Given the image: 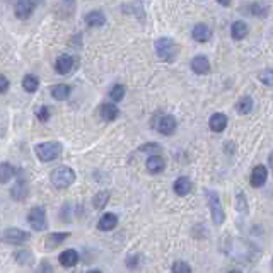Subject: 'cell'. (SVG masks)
<instances>
[{"mask_svg":"<svg viewBox=\"0 0 273 273\" xmlns=\"http://www.w3.org/2000/svg\"><path fill=\"white\" fill-rule=\"evenodd\" d=\"M50 181L57 189H65L75 181V171L67 166H60V168L53 169L50 172Z\"/></svg>","mask_w":273,"mask_h":273,"instance_id":"1","label":"cell"},{"mask_svg":"<svg viewBox=\"0 0 273 273\" xmlns=\"http://www.w3.org/2000/svg\"><path fill=\"white\" fill-rule=\"evenodd\" d=\"M205 198H207V205H209V209H210V215H212L213 224H215V226H222L224 220H226V213H224L220 196L217 195V191H213V189H207Z\"/></svg>","mask_w":273,"mask_h":273,"instance_id":"2","label":"cell"},{"mask_svg":"<svg viewBox=\"0 0 273 273\" xmlns=\"http://www.w3.org/2000/svg\"><path fill=\"white\" fill-rule=\"evenodd\" d=\"M179 48L171 38H159L155 41V53L162 62H172L178 55Z\"/></svg>","mask_w":273,"mask_h":273,"instance_id":"3","label":"cell"},{"mask_svg":"<svg viewBox=\"0 0 273 273\" xmlns=\"http://www.w3.org/2000/svg\"><path fill=\"white\" fill-rule=\"evenodd\" d=\"M34 152L41 162H51L60 155L62 145L58 142H43V144H38L34 147Z\"/></svg>","mask_w":273,"mask_h":273,"instance_id":"4","label":"cell"},{"mask_svg":"<svg viewBox=\"0 0 273 273\" xmlns=\"http://www.w3.org/2000/svg\"><path fill=\"white\" fill-rule=\"evenodd\" d=\"M27 222H29L31 229L36 231V232L46 231L48 222H46V210H44V207L41 205L33 207L29 210V213H27Z\"/></svg>","mask_w":273,"mask_h":273,"instance_id":"5","label":"cell"},{"mask_svg":"<svg viewBox=\"0 0 273 273\" xmlns=\"http://www.w3.org/2000/svg\"><path fill=\"white\" fill-rule=\"evenodd\" d=\"M2 241L7 244H12V246H21V244L29 241V234L22 229H17V227H9L2 232Z\"/></svg>","mask_w":273,"mask_h":273,"instance_id":"6","label":"cell"},{"mask_svg":"<svg viewBox=\"0 0 273 273\" xmlns=\"http://www.w3.org/2000/svg\"><path fill=\"white\" fill-rule=\"evenodd\" d=\"M176 128H178V122H176V118L172 115H164L159 118L157 122V130L161 135H166V137H171L172 133L176 132Z\"/></svg>","mask_w":273,"mask_h":273,"instance_id":"7","label":"cell"},{"mask_svg":"<svg viewBox=\"0 0 273 273\" xmlns=\"http://www.w3.org/2000/svg\"><path fill=\"white\" fill-rule=\"evenodd\" d=\"M268 178V171L265 166H254V169L251 171V176H250V183L253 188H261V186L265 185V181H267Z\"/></svg>","mask_w":273,"mask_h":273,"instance_id":"8","label":"cell"},{"mask_svg":"<svg viewBox=\"0 0 273 273\" xmlns=\"http://www.w3.org/2000/svg\"><path fill=\"white\" fill-rule=\"evenodd\" d=\"M34 10V2L33 0H17L16 7H14V14L19 19H27Z\"/></svg>","mask_w":273,"mask_h":273,"instance_id":"9","label":"cell"},{"mask_svg":"<svg viewBox=\"0 0 273 273\" xmlns=\"http://www.w3.org/2000/svg\"><path fill=\"white\" fill-rule=\"evenodd\" d=\"M27 193H29V188H27V183L24 178H19L16 181V185L12 186V189H10V196H12L14 200H17V202H22V200H26Z\"/></svg>","mask_w":273,"mask_h":273,"instance_id":"10","label":"cell"},{"mask_svg":"<svg viewBox=\"0 0 273 273\" xmlns=\"http://www.w3.org/2000/svg\"><path fill=\"white\" fill-rule=\"evenodd\" d=\"M172 188H174V193L178 196H186L191 193L193 189V183L189 178H186V176H181V178H178L174 181V185H172Z\"/></svg>","mask_w":273,"mask_h":273,"instance_id":"11","label":"cell"},{"mask_svg":"<svg viewBox=\"0 0 273 273\" xmlns=\"http://www.w3.org/2000/svg\"><path fill=\"white\" fill-rule=\"evenodd\" d=\"M191 68H193V72H195V74H198V75L209 74V70H210L209 58H207L205 55H196V57L191 60Z\"/></svg>","mask_w":273,"mask_h":273,"instance_id":"12","label":"cell"},{"mask_svg":"<svg viewBox=\"0 0 273 273\" xmlns=\"http://www.w3.org/2000/svg\"><path fill=\"white\" fill-rule=\"evenodd\" d=\"M166 169V161L162 155H150V157L147 159V171L150 172V174H159V172H162Z\"/></svg>","mask_w":273,"mask_h":273,"instance_id":"13","label":"cell"},{"mask_svg":"<svg viewBox=\"0 0 273 273\" xmlns=\"http://www.w3.org/2000/svg\"><path fill=\"white\" fill-rule=\"evenodd\" d=\"M191 36H193V40L198 41V43H207V41L212 38V31H210V27L207 26V24H196L191 31Z\"/></svg>","mask_w":273,"mask_h":273,"instance_id":"14","label":"cell"},{"mask_svg":"<svg viewBox=\"0 0 273 273\" xmlns=\"http://www.w3.org/2000/svg\"><path fill=\"white\" fill-rule=\"evenodd\" d=\"M209 126H210V130H212V132H215V133L224 132V130H226V126H227V116L224 115V113H215V115L210 116Z\"/></svg>","mask_w":273,"mask_h":273,"instance_id":"15","label":"cell"},{"mask_svg":"<svg viewBox=\"0 0 273 273\" xmlns=\"http://www.w3.org/2000/svg\"><path fill=\"white\" fill-rule=\"evenodd\" d=\"M72 67H74V60H72L70 55H60L57 58V62H55V70L60 75L68 74L72 70Z\"/></svg>","mask_w":273,"mask_h":273,"instance_id":"16","label":"cell"},{"mask_svg":"<svg viewBox=\"0 0 273 273\" xmlns=\"http://www.w3.org/2000/svg\"><path fill=\"white\" fill-rule=\"evenodd\" d=\"M99 116H101L105 122H113V120L118 118V108H116L113 103H103L99 106Z\"/></svg>","mask_w":273,"mask_h":273,"instance_id":"17","label":"cell"},{"mask_svg":"<svg viewBox=\"0 0 273 273\" xmlns=\"http://www.w3.org/2000/svg\"><path fill=\"white\" fill-rule=\"evenodd\" d=\"M118 226V217L115 215V213H105V215L101 217V219L98 220V227L101 231H105V232H109V231H113L115 227Z\"/></svg>","mask_w":273,"mask_h":273,"instance_id":"18","label":"cell"},{"mask_svg":"<svg viewBox=\"0 0 273 273\" xmlns=\"http://www.w3.org/2000/svg\"><path fill=\"white\" fill-rule=\"evenodd\" d=\"M58 261H60L62 267L65 268H70V267H75L79 261V253L75 250H65L63 253L58 256Z\"/></svg>","mask_w":273,"mask_h":273,"instance_id":"19","label":"cell"},{"mask_svg":"<svg viewBox=\"0 0 273 273\" xmlns=\"http://www.w3.org/2000/svg\"><path fill=\"white\" fill-rule=\"evenodd\" d=\"M85 24H87L89 27H101L106 24V17L105 14L101 12V10H92V12H89L87 16H85Z\"/></svg>","mask_w":273,"mask_h":273,"instance_id":"20","label":"cell"},{"mask_svg":"<svg viewBox=\"0 0 273 273\" xmlns=\"http://www.w3.org/2000/svg\"><path fill=\"white\" fill-rule=\"evenodd\" d=\"M231 36L234 40H244L248 36V24L244 21H236V22L231 26Z\"/></svg>","mask_w":273,"mask_h":273,"instance_id":"21","label":"cell"},{"mask_svg":"<svg viewBox=\"0 0 273 273\" xmlns=\"http://www.w3.org/2000/svg\"><path fill=\"white\" fill-rule=\"evenodd\" d=\"M70 236L68 232H58V234H50V236L46 237V241H44V246H46V250L48 251H51V250H55V248L58 246V244H62L63 243L67 237Z\"/></svg>","mask_w":273,"mask_h":273,"instance_id":"22","label":"cell"},{"mask_svg":"<svg viewBox=\"0 0 273 273\" xmlns=\"http://www.w3.org/2000/svg\"><path fill=\"white\" fill-rule=\"evenodd\" d=\"M16 172V168L10 162H0V183H9Z\"/></svg>","mask_w":273,"mask_h":273,"instance_id":"23","label":"cell"},{"mask_svg":"<svg viewBox=\"0 0 273 273\" xmlns=\"http://www.w3.org/2000/svg\"><path fill=\"white\" fill-rule=\"evenodd\" d=\"M51 96H53L55 99H58V101H63V99L68 98V94H70V85L68 84H57L53 85V87L50 89Z\"/></svg>","mask_w":273,"mask_h":273,"instance_id":"24","label":"cell"},{"mask_svg":"<svg viewBox=\"0 0 273 273\" xmlns=\"http://www.w3.org/2000/svg\"><path fill=\"white\" fill-rule=\"evenodd\" d=\"M14 260L19 265H31L33 261V253L26 248H19V250L14 251Z\"/></svg>","mask_w":273,"mask_h":273,"instance_id":"25","label":"cell"},{"mask_svg":"<svg viewBox=\"0 0 273 273\" xmlns=\"http://www.w3.org/2000/svg\"><path fill=\"white\" fill-rule=\"evenodd\" d=\"M22 87H24V91H26V92H36L38 87H40V79H38L36 75H33V74L24 75Z\"/></svg>","mask_w":273,"mask_h":273,"instance_id":"26","label":"cell"},{"mask_svg":"<svg viewBox=\"0 0 273 273\" xmlns=\"http://www.w3.org/2000/svg\"><path fill=\"white\" fill-rule=\"evenodd\" d=\"M253 98H250V96H243V98L239 99V103H237V111L241 113V115H248V113L253 111Z\"/></svg>","mask_w":273,"mask_h":273,"instance_id":"27","label":"cell"},{"mask_svg":"<svg viewBox=\"0 0 273 273\" xmlns=\"http://www.w3.org/2000/svg\"><path fill=\"white\" fill-rule=\"evenodd\" d=\"M109 193L108 191H99L98 195L94 196V200H92V203H94V209L96 210H101V209H105L106 205H108V202H109Z\"/></svg>","mask_w":273,"mask_h":273,"instance_id":"28","label":"cell"},{"mask_svg":"<svg viewBox=\"0 0 273 273\" xmlns=\"http://www.w3.org/2000/svg\"><path fill=\"white\" fill-rule=\"evenodd\" d=\"M109 98H111L115 103L122 101V99L125 98V85L116 84L115 87H111V91H109Z\"/></svg>","mask_w":273,"mask_h":273,"instance_id":"29","label":"cell"},{"mask_svg":"<svg viewBox=\"0 0 273 273\" xmlns=\"http://www.w3.org/2000/svg\"><path fill=\"white\" fill-rule=\"evenodd\" d=\"M250 10L253 12V16H256V17H267V14H268V7H263V5H260V3H253V5L250 7Z\"/></svg>","mask_w":273,"mask_h":273,"instance_id":"30","label":"cell"},{"mask_svg":"<svg viewBox=\"0 0 273 273\" xmlns=\"http://www.w3.org/2000/svg\"><path fill=\"white\" fill-rule=\"evenodd\" d=\"M36 118L40 120L41 123H46L48 120H50V109H48L46 106H40V108L36 109Z\"/></svg>","mask_w":273,"mask_h":273,"instance_id":"31","label":"cell"},{"mask_svg":"<svg viewBox=\"0 0 273 273\" xmlns=\"http://www.w3.org/2000/svg\"><path fill=\"white\" fill-rule=\"evenodd\" d=\"M171 270L174 272V273H189V272L193 270V268L189 267V265H186L185 261H176V263L172 265Z\"/></svg>","mask_w":273,"mask_h":273,"instance_id":"32","label":"cell"},{"mask_svg":"<svg viewBox=\"0 0 273 273\" xmlns=\"http://www.w3.org/2000/svg\"><path fill=\"white\" fill-rule=\"evenodd\" d=\"M236 202H237V210H239L241 213H248V202L246 198H244V193H237L236 196Z\"/></svg>","mask_w":273,"mask_h":273,"instance_id":"33","label":"cell"},{"mask_svg":"<svg viewBox=\"0 0 273 273\" xmlns=\"http://www.w3.org/2000/svg\"><path fill=\"white\" fill-rule=\"evenodd\" d=\"M138 152H147V154H152V152H161V145L152 142V144H144L142 147H138Z\"/></svg>","mask_w":273,"mask_h":273,"instance_id":"34","label":"cell"},{"mask_svg":"<svg viewBox=\"0 0 273 273\" xmlns=\"http://www.w3.org/2000/svg\"><path fill=\"white\" fill-rule=\"evenodd\" d=\"M260 81L263 82L267 87H270V85L273 84V74H272L270 68H267L265 72H261V74H260Z\"/></svg>","mask_w":273,"mask_h":273,"instance_id":"35","label":"cell"},{"mask_svg":"<svg viewBox=\"0 0 273 273\" xmlns=\"http://www.w3.org/2000/svg\"><path fill=\"white\" fill-rule=\"evenodd\" d=\"M9 87H10L9 79H7L5 75L0 74V94H2V92H7V91H9Z\"/></svg>","mask_w":273,"mask_h":273,"instance_id":"36","label":"cell"},{"mask_svg":"<svg viewBox=\"0 0 273 273\" xmlns=\"http://www.w3.org/2000/svg\"><path fill=\"white\" fill-rule=\"evenodd\" d=\"M217 2H219V3H220V5L227 7V5H229V3H231V2H232V0H217Z\"/></svg>","mask_w":273,"mask_h":273,"instance_id":"37","label":"cell"},{"mask_svg":"<svg viewBox=\"0 0 273 273\" xmlns=\"http://www.w3.org/2000/svg\"><path fill=\"white\" fill-rule=\"evenodd\" d=\"M40 270H41V272H43V270H48V272H50L51 268L48 267V265H41V267H40Z\"/></svg>","mask_w":273,"mask_h":273,"instance_id":"38","label":"cell"},{"mask_svg":"<svg viewBox=\"0 0 273 273\" xmlns=\"http://www.w3.org/2000/svg\"><path fill=\"white\" fill-rule=\"evenodd\" d=\"M67 2H74V0H67Z\"/></svg>","mask_w":273,"mask_h":273,"instance_id":"39","label":"cell"}]
</instances>
